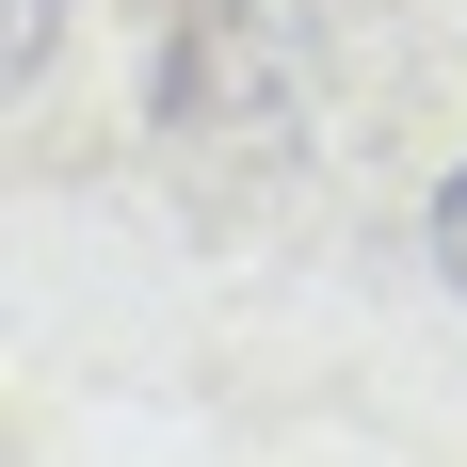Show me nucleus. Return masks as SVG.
I'll list each match as a JSON object with an SVG mask.
<instances>
[{"instance_id": "obj_1", "label": "nucleus", "mask_w": 467, "mask_h": 467, "mask_svg": "<svg viewBox=\"0 0 467 467\" xmlns=\"http://www.w3.org/2000/svg\"><path fill=\"white\" fill-rule=\"evenodd\" d=\"M48 33H65V0H0V97L48 65Z\"/></svg>"}, {"instance_id": "obj_2", "label": "nucleus", "mask_w": 467, "mask_h": 467, "mask_svg": "<svg viewBox=\"0 0 467 467\" xmlns=\"http://www.w3.org/2000/svg\"><path fill=\"white\" fill-rule=\"evenodd\" d=\"M435 275L467 290V178H451V210H435Z\"/></svg>"}]
</instances>
